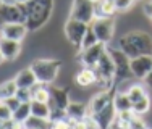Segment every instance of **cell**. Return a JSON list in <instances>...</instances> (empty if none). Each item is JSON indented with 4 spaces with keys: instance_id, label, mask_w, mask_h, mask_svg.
I'll use <instances>...</instances> for the list:
<instances>
[{
    "instance_id": "52a82bcc",
    "label": "cell",
    "mask_w": 152,
    "mask_h": 129,
    "mask_svg": "<svg viewBox=\"0 0 152 129\" xmlns=\"http://www.w3.org/2000/svg\"><path fill=\"white\" fill-rule=\"evenodd\" d=\"M70 18L91 24L96 18V8L92 0H73L70 8Z\"/></svg>"
},
{
    "instance_id": "d4e9b609",
    "label": "cell",
    "mask_w": 152,
    "mask_h": 129,
    "mask_svg": "<svg viewBox=\"0 0 152 129\" xmlns=\"http://www.w3.org/2000/svg\"><path fill=\"white\" fill-rule=\"evenodd\" d=\"M16 91H18V86H16L15 79H8V81L2 82L0 84V102L10 99V97H15Z\"/></svg>"
},
{
    "instance_id": "f546056e",
    "label": "cell",
    "mask_w": 152,
    "mask_h": 129,
    "mask_svg": "<svg viewBox=\"0 0 152 129\" xmlns=\"http://www.w3.org/2000/svg\"><path fill=\"white\" fill-rule=\"evenodd\" d=\"M115 7H117V12H128L133 7L134 0H113Z\"/></svg>"
},
{
    "instance_id": "ac0fdd59",
    "label": "cell",
    "mask_w": 152,
    "mask_h": 129,
    "mask_svg": "<svg viewBox=\"0 0 152 129\" xmlns=\"http://www.w3.org/2000/svg\"><path fill=\"white\" fill-rule=\"evenodd\" d=\"M66 118L73 121H83L89 115V107H86L81 102H70L66 107Z\"/></svg>"
},
{
    "instance_id": "1f68e13d",
    "label": "cell",
    "mask_w": 152,
    "mask_h": 129,
    "mask_svg": "<svg viewBox=\"0 0 152 129\" xmlns=\"http://www.w3.org/2000/svg\"><path fill=\"white\" fill-rule=\"evenodd\" d=\"M71 126H73V121L65 118V120H60V121H53L50 129H71Z\"/></svg>"
},
{
    "instance_id": "2e32d148",
    "label": "cell",
    "mask_w": 152,
    "mask_h": 129,
    "mask_svg": "<svg viewBox=\"0 0 152 129\" xmlns=\"http://www.w3.org/2000/svg\"><path fill=\"white\" fill-rule=\"evenodd\" d=\"M13 79H15L18 89H32L36 84H37L36 74L32 73L31 66L29 68H24V70H21V71H18Z\"/></svg>"
},
{
    "instance_id": "7402d4cb",
    "label": "cell",
    "mask_w": 152,
    "mask_h": 129,
    "mask_svg": "<svg viewBox=\"0 0 152 129\" xmlns=\"http://www.w3.org/2000/svg\"><path fill=\"white\" fill-rule=\"evenodd\" d=\"M50 113H52L50 103H44V102H36V100H31V115H32V116H39V118L50 120Z\"/></svg>"
},
{
    "instance_id": "836d02e7",
    "label": "cell",
    "mask_w": 152,
    "mask_h": 129,
    "mask_svg": "<svg viewBox=\"0 0 152 129\" xmlns=\"http://www.w3.org/2000/svg\"><path fill=\"white\" fill-rule=\"evenodd\" d=\"M142 12L147 18H152V0H147V2L142 5Z\"/></svg>"
},
{
    "instance_id": "4316f807",
    "label": "cell",
    "mask_w": 152,
    "mask_h": 129,
    "mask_svg": "<svg viewBox=\"0 0 152 129\" xmlns=\"http://www.w3.org/2000/svg\"><path fill=\"white\" fill-rule=\"evenodd\" d=\"M126 94H128L129 100H131L133 103L137 102L139 99H142L146 94V86H141V84H131L128 89H126Z\"/></svg>"
},
{
    "instance_id": "3957f363",
    "label": "cell",
    "mask_w": 152,
    "mask_h": 129,
    "mask_svg": "<svg viewBox=\"0 0 152 129\" xmlns=\"http://www.w3.org/2000/svg\"><path fill=\"white\" fill-rule=\"evenodd\" d=\"M60 60L53 58H37L31 63V70L36 74V79L41 84H52L53 81L58 78L60 71Z\"/></svg>"
},
{
    "instance_id": "8fae6325",
    "label": "cell",
    "mask_w": 152,
    "mask_h": 129,
    "mask_svg": "<svg viewBox=\"0 0 152 129\" xmlns=\"http://www.w3.org/2000/svg\"><path fill=\"white\" fill-rule=\"evenodd\" d=\"M28 26L24 23H12V24H5L0 28V36L5 39H12V41L21 42L28 34Z\"/></svg>"
},
{
    "instance_id": "4dcf8cb0",
    "label": "cell",
    "mask_w": 152,
    "mask_h": 129,
    "mask_svg": "<svg viewBox=\"0 0 152 129\" xmlns=\"http://www.w3.org/2000/svg\"><path fill=\"white\" fill-rule=\"evenodd\" d=\"M16 97L20 99V102H31L32 100V91L31 89H18Z\"/></svg>"
},
{
    "instance_id": "8992f818",
    "label": "cell",
    "mask_w": 152,
    "mask_h": 129,
    "mask_svg": "<svg viewBox=\"0 0 152 129\" xmlns=\"http://www.w3.org/2000/svg\"><path fill=\"white\" fill-rule=\"evenodd\" d=\"M88 29H89L88 23L73 20V18H68L66 23H65V36H66L68 42H70L73 47H76L78 50H81L83 39H84V34H86Z\"/></svg>"
},
{
    "instance_id": "8d00e7d4",
    "label": "cell",
    "mask_w": 152,
    "mask_h": 129,
    "mask_svg": "<svg viewBox=\"0 0 152 129\" xmlns=\"http://www.w3.org/2000/svg\"><path fill=\"white\" fill-rule=\"evenodd\" d=\"M3 5H18V0H2Z\"/></svg>"
},
{
    "instance_id": "5bb4252c",
    "label": "cell",
    "mask_w": 152,
    "mask_h": 129,
    "mask_svg": "<svg viewBox=\"0 0 152 129\" xmlns=\"http://www.w3.org/2000/svg\"><path fill=\"white\" fill-rule=\"evenodd\" d=\"M50 89V108H58V110H66L68 103H70V97L68 91L63 87H49Z\"/></svg>"
},
{
    "instance_id": "d6986e66",
    "label": "cell",
    "mask_w": 152,
    "mask_h": 129,
    "mask_svg": "<svg viewBox=\"0 0 152 129\" xmlns=\"http://www.w3.org/2000/svg\"><path fill=\"white\" fill-rule=\"evenodd\" d=\"M94 8H96V18H113L117 13L113 0H96Z\"/></svg>"
},
{
    "instance_id": "cb8c5ba5",
    "label": "cell",
    "mask_w": 152,
    "mask_h": 129,
    "mask_svg": "<svg viewBox=\"0 0 152 129\" xmlns=\"http://www.w3.org/2000/svg\"><path fill=\"white\" fill-rule=\"evenodd\" d=\"M29 116H31V102H23L13 112V121L18 124H23Z\"/></svg>"
},
{
    "instance_id": "e575fe53",
    "label": "cell",
    "mask_w": 152,
    "mask_h": 129,
    "mask_svg": "<svg viewBox=\"0 0 152 129\" xmlns=\"http://www.w3.org/2000/svg\"><path fill=\"white\" fill-rule=\"evenodd\" d=\"M144 86H146V87H149V89H152V70L149 71V74H147L146 78H144Z\"/></svg>"
},
{
    "instance_id": "9c48e42d",
    "label": "cell",
    "mask_w": 152,
    "mask_h": 129,
    "mask_svg": "<svg viewBox=\"0 0 152 129\" xmlns=\"http://www.w3.org/2000/svg\"><path fill=\"white\" fill-rule=\"evenodd\" d=\"M107 50V45L102 44V42H97L96 45H92V47L86 49V50H81L78 55V60L79 63L83 64V66H91L94 68L97 64V62L100 60V57H102V53Z\"/></svg>"
},
{
    "instance_id": "83f0119b",
    "label": "cell",
    "mask_w": 152,
    "mask_h": 129,
    "mask_svg": "<svg viewBox=\"0 0 152 129\" xmlns=\"http://www.w3.org/2000/svg\"><path fill=\"white\" fill-rule=\"evenodd\" d=\"M97 42H99V39H97L96 32L92 31V28L89 26V29L86 31V34H84V39H83V44H81V50H86V49L92 47V45H96ZM81 50H79V52H81Z\"/></svg>"
},
{
    "instance_id": "7c38bea8",
    "label": "cell",
    "mask_w": 152,
    "mask_h": 129,
    "mask_svg": "<svg viewBox=\"0 0 152 129\" xmlns=\"http://www.w3.org/2000/svg\"><path fill=\"white\" fill-rule=\"evenodd\" d=\"M113 94H115L113 89H110V91H102V92H99V94H96L91 100H89V113L96 115V113H99L100 110H104L108 103L113 102Z\"/></svg>"
},
{
    "instance_id": "4fadbf2b",
    "label": "cell",
    "mask_w": 152,
    "mask_h": 129,
    "mask_svg": "<svg viewBox=\"0 0 152 129\" xmlns=\"http://www.w3.org/2000/svg\"><path fill=\"white\" fill-rule=\"evenodd\" d=\"M0 52H2L3 58L7 62H13L21 53V42L12 41V39H5L0 36Z\"/></svg>"
},
{
    "instance_id": "f1b7e54d",
    "label": "cell",
    "mask_w": 152,
    "mask_h": 129,
    "mask_svg": "<svg viewBox=\"0 0 152 129\" xmlns=\"http://www.w3.org/2000/svg\"><path fill=\"white\" fill-rule=\"evenodd\" d=\"M0 120H2V121L13 120V112L5 105V102H0Z\"/></svg>"
},
{
    "instance_id": "e0dca14e",
    "label": "cell",
    "mask_w": 152,
    "mask_h": 129,
    "mask_svg": "<svg viewBox=\"0 0 152 129\" xmlns=\"http://www.w3.org/2000/svg\"><path fill=\"white\" fill-rule=\"evenodd\" d=\"M75 79H76V84H78L79 87H91V86H94L97 81L96 71H94V68H91V66H81L79 71L76 73Z\"/></svg>"
},
{
    "instance_id": "74e56055",
    "label": "cell",
    "mask_w": 152,
    "mask_h": 129,
    "mask_svg": "<svg viewBox=\"0 0 152 129\" xmlns=\"http://www.w3.org/2000/svg\"><path fill=\"white\" fill-rule=\"evenodd\" d=\"M3 62H5V58H3V55H2V52H0V64H2Z\"/></svg>"
},
{
    "instance_id": "d590c367",
    "label": "cell",
    "mask_w": 152,
    "mask_h": 129,
    "mask_svg": "<svg viewBox=\"0 0 152 129\" xmlns=\"http://www.w3.org/2000/svg\"><path fill=\"white\" fill-rule=\"evenodd\" d=\"M71 121H73V120H71ZM71 129H86L84 121H73V126H71Z\"/></svg>"
},
{
    "instance_id": "ffe728a7",
    "label": "cell",
    "mask_w": 152,
    "mask_h": 129,
    "mask_svg": "<svg viewBox=\"0 0 152 129\" xmlns=\"http://www.w3.org/2000/svg\"><path fill=\"white\" fill-rule=\"evenodd\" d=\"M113 107L117 110V113H126L133 110V102L129 100V97L126 92H115L113 94Z\"/></svg>"
},
{
    "instance_id": "ba28073f",
    "label": "cell",
    "mask_w": 152,
    "mask_h": 129,
    "mask_svg": "<svg viewBox=\"0 0 152 129\" xmlns=\"http://www.w3.org/2000/svg\"><path fill=\"white\" fill-rule=\"evenodd\" d=\"M89 26L92 28V31L96 32L99 42L108 45V42L112 41L115 32V21L113 18H94V21Z\"/></svg>"
},
{
    "instance_id": "7a4b0ae2",
    "label": "cell",
    "mask_w": 152,
    "mask_h": 129,
    "mask_svg": "<svg viewBox=\"0 0 152 129\" xmlns=\"http://www.w3.org/2000/svg\"><path fill=\"white\" fill-rule=\"evenodd\" d=\"M28 10H29V15H28V20L24 24L29 31H37L52 16L53 0H29Z\"/></svg>"
},
{
    "instance_id": "9a60e30c",
    "label": "cell",
    "mask_w": 152,
    "mask_h": 129,
    "mask_svg": "<svg viewBox=\"0 0 152 129\" xmlns=\"http://www.w3.org/2000/svg\"><path fill=\"white\" fill-rule=\"evenodd\" d=\"M91 115V113H89ZM92 118L97 121V124H99L100 129H110L112 123L115 121V118H117V110H115L113 107V102L108 103L104 110H100L99 113L92 115Z\"/></svg>"
},
{
    "instance_id": "30bf717a",
    "label": "cell",
    "mask_w": 152,
    "mask_h": 129,
    "mask_svg": "<svg viewBox=\"0 0 152 129\" xmlns=\"http://www.w3.org/2000/svg\"><path fill=\"white\" fill-rule=\"evenodd\" d=\"M129 68H131L133 78L137 79H144L152 70V55H139L131 58L129 62Z\"/></svg>"
},
{
    "instance_id": "60d3db41",
    "label": "cell",
    "mask_w": 152,
    "mask_h": 129,
    "mask_svg": "<svg viewBox=\"0 0 152 129\" xmlns=\"http://www.w3.org/2000/svg\"><path fill=\"white\" fill-rule=\"evenodd\" d=\"M92 2H96V0H92Z\"/></svg>"
},
{
    "instance_id": "d6a6232c",
    "label": "cell",
    "mask_w": 152,
    "mask_h": 129,
    "mask_svg": "<svg viewBox=\"0 0 152 129\" xmlns=\"http://www.w3.org/2000/svg\"><path fill=\"white\" fill-rule=\"evenodd\" d=\"M3 102H5V105L8 107V108L12 110V112H15V110L18 108V107H20L21 103H23V102H20V99H18L16 95H15V97H10V99L3 100Z\"/></svg>"
},
{
    "instance_id": "484cf974",
    "label": "cell",
    "mask_w": 152,
    "mask_h": 129,
    "mask_svg": "<svg viewBox=\"0 0 152 129\" xmlns=\"http://www.w3.org/2000/svg\"><path fill=\"white\" fill-rule=\"evenodd\" d=\"M149 108H151V99H149V95H144L142 99H139L137 102L133 103L131 112L134 115H137V116H142V115H146L149 112Z\"/></svg>"
},
{
    "instance_id": "ab89813d",
    "label": "cell",
    "mask_w": 152,
    "mask_h": 129,
    "mask_svg": "<svg viewBox=\"0 0 152 129\" xmlns=\"http://www.w3.org/2000/svg\"><path fill=\"white\" fill-rule=\"evenodd\" d=\"M0 5H3V2H2V0H0Z\"/></svg>"
},
{
    "instance_id": "44dd1931",
    "label": "cell",
    "mask_w": 152,
    "mask_h": 129,
    "mask_svg": "<svg viewBox=\"0 0 152 129\" xmlns=\"http://www.w3.org/2000/svg\"><path fill=\"white\" fill-rule=\"evenodd\" d=\"M50 128H52V121L50 120L32 116V115L23 123V129H50Z\"/></svg>"
},
{
    "instance_id": "f35d334b",
    "label": "cell",
    "mask_w": 152,
    "mask_h": 129,
    "mask_svg": "<svg viewBox=\"0 0 152 129\" xmlns=\"http://www.w3.org/2000/svg\"><path fill=\"white\" fill-rule=\"evenodd\" d=\"M29 0H18V3H28Z\"/></svg>"
},
{
    "instance_id": "5b68a950",
    "label": "cell",
    "mask_w": 152,
    "mask_h": 129,
    "mask_svg": "<svg viewBox=\"0 0 152 129\" xmlns=\"http://www.w3.org/2000/svg\"><path fill=\"white\" fill-rule=\"evenodd\" d=\"M107 50L112 55L113 63H115V84L120 82V81H128L129 78L133 76L131 68H129L131 58H129L128 55H125L118 47H107Z\"/></svg>"
},
{
    "instance_id": "603a6c76",
    "label": "cell",
    "mask_w": 152,
    "mask_h": 129,
    "mask_svg": "<svg viewBox=\"0 0 152 129\" xmlns=\"http://www.w3.org/2000/svg\"><path fill=\"white\" fill-rule=\"evenodd\" d=\"M31 91H32V100L49 103V100H50V89L47 87V84H41V82H37Z\"/></svg>"
},
{
    "instance_id": "277c9868",
    "label": "cell",
    "mask_w": 152,
    "mask_h": 129,
    "mask_svg": "<svg viewBox=\"0 0 152 129\" xmlns=\"http://www.w3.org/2000/svg\"><path fill=\"white\" fill-rule=\"evenodd\" d=\"M28 15H29L28 3L0 5V28L12 23H26Z\"/></svg>"
},
{
    "instance_id": "6da1fadb",
    "label": "cell",
    "mask_w": 152,
    "mask_h": 129,
    "mask_svg": "<svg viewBox=\"0 0 152 129\" xmlns=\"http://www.w3.org/2000/svg\"><path fill=\"white\" fill-rule=\"evenodd\" d=\"M118 49L129 58L139 55H152V37L144 31H129L118 39Z\"/></svg>"
}]
</instances>
